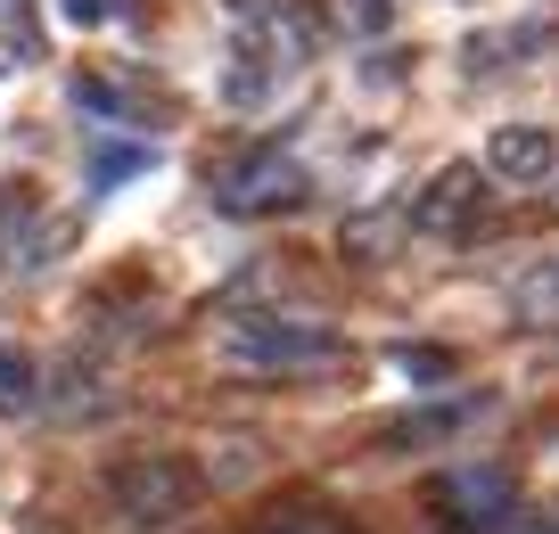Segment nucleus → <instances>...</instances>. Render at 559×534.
<instances>
[{"label":"nucleus","instance_id":"obj_1","mask_svg":"<svg viewBox=\"0 0 559 534\" xmlns=\"http://www.w3.org/2000/svg\"><path fill=\"white\" fill-rule=\"evenodd\" d=\"M305 198H313V173H305V156H288L280 140H255V149H239L230 165H214V206L223 214H297Z\"/></svg>","mask_w":559,"mask_h":534},{"label":"nucleus","instance_id":"obj_2","mask_svg":"<svg viewBox=\"0 0 559 534\" xmlns=\"http://www.w3.org/2000/svg\"><path fill=\"white\" fill-rule=\"evenodd\" d=\"M346 354V337L337 329H321V321H280V312H255V321H230L223 329V363L230 370H321V363H337Z\"/></svg>","mask_w":559,"mask_h":534},{"label":"nucleus","instance_id":"obj_3","mask_svg":"<svg viewBox=\"0 0 559 534\" xmlns=\"http://www.w3.org/2000/svg\"><path fill=\"white\" fill-rule=\"evenodd\" d=\"M107 501H116L123 526L157 534V526H174V518L198 501V468L174 461V452H140V461H123L116 477H107Z\"/></svg>","mask_w":559,"mask_h":534},{"label":"nucleus","instance_id":"obj_4","mask_svg":"<svg viewBox=\"0 0 559 534\" xmlns=\"http://www.w3.org/2000/svg\"><path fill=\"white\" fill-rule=\"evenodd\" d=\"M428 501H437L444 534H502L510 510H519V477L502 461H453L428 485Z\"/></svg>","mask_w":559,"mask_h":534},{"label":"nucleus","instance_id":"obj_5","mask_svg":"<svg viewBox=\"0 0 559 534\" xmlns=\"http://www.w3.org/2000/svg\"><path fill=\"white\" fill-rule=\"evenodd\" d=\"M412 230H428V239H469V230H486V181H477V165H444L437 181L412 198Z\"/></svg>","mask_w":559,"mask_h":534},{"label":"nucleus","instance_id":"obj_6","mask_svg":"<svg viewBox=\"0 0 559 534\" xmlns=\"http://www.w3.org/2000/svg\"><path fill=\"white\" fill-rule=\"evenodd\" d=\"M58 247H67V223H50V206L9 181V190H0V256L17 263V272H41Z\"/></svg>","mask_w":559,"mask_h":534},{"label":"nucleus","instance_id":"obj_7","mask_svg":"<svg viewBox=\"0 0 559 534\" xmlns=\"http://www.w3.org/2000/svg\"><path fill=\"white\" fill-rule=\"evenodd\" d=\"M486 173L493 181H519V190L551 181L559 173V132L551 123H502V132H486Z\"/></svg>","mask_w":559,"mask_h":534},{"label":"nucleus","instance_id":"obj_8","mask_svg":"<svg viewBox=\"0 0 559 534\" xmlns=\"http://www.w3.org/2000/svg\"><path fill=\"white\" fill-rule=\"evenodd\" d=\"M230 17H239V34L272 41L280 58H305L321 41V9L313 0H230Z\"/></svg>","mask_w":559,"mask_h":534},{"label":"nucleus","instance_id":"obj_9","mask_svg":"<svg viewBox=\"0 0 559 534\" xmlns=\"http://www.w3.org/2000/svg\"><path fill=\"white\" fill-rule=\"evenodd\" d=\"M461 419H477V403L461 395V403H428V412H412V419H395V428L379 436L386 452H419V444H437V436H453Z\"/></svg>","mask_w":559,"mask_h":534},{"label":"nucleus","instance_id":"obj_10","mask_svg":"<svg viewBox=\"0 0 559 534\" xmlns=\"http://www.w3.org/2000/svg\"><path fill=\"white\" fill-rule=\"evenodd\" d=\"M157 165L148 140H91V190H116V181H140Z\"/></svg>","mask_w":559,"mask_h":534},{"label":"nucleus","instance_id":"obj_11","mask_svg":"<svg viewBox=\"0 0 559 534\" xmlns=\"http://www.w3.org/2000/svg\"><path fill=\"white\" fill-rule=\"evenodd\" d=\"M41 403V363L25 345H0V419H25Z\"/></svg>","mask_w":559,"mask_h":534},{"label":"nucleus","instance_id":"obj_12","mask_svg":"<svg viewBox=\"0 0 559 534\" xmlns=\"http://www.w3.org/2000/svg\"><path fill=\"white\" fill-rule=\"evenodd\" d=\"M50 387H58V395H50V412H58V419H83V412H99V387H107V379H99L91 363H67Z\"/></svg>","mask_w":559,"mask_h":534},{"label":"nucleus","instance_id":"obj_13","mask_svg":"<svg viewBox=\"0 0 559 534\" xmlns=\"http://www.w3.org/2000/svg\"><path fill=\"white\" fill-rule=\"evenodd\" d=\"M510 305H519V321H559V263H543V272H526Z\"/></svg>","mask_w":559,"mask_h":534},{"label":"nucleus","instance_id":"obj_14","mask_svg":"<svg viewBox=\"0 0 559 534\" xmlns=\"http://www.w3.org/2000/svg\"><path fill=\"white\" fill-rule=\"evenodd\" d=\"M395 370H403V379H419V387H437V379H453V354H437V345H403Z\"/></svg>","mask_w":559,"mask_h":534},{"label":"nucleus","instance_id":"obj_15","mask_svg":"<svg viewBox=\"0 0 559 534\" xmlns=\"http://www.w3.org/2000/svg\"><path fill=\"white\" fill-rule=\"evenodd\" d=\"M337 17H346L354 34H386V25H395V0H337Z\"/></svg>","mask_w":559,"mask_h":534},{"label":"nucleus","instance_id":"obj_16","mask_svg":"<svg viewBox=\"0 0 559 534\" xmlns=\"http://www.w3.org/2000/svg\"><path fill=\"white\" fill-rule=\"evenodd\" d=\"M263 534H346V518H321V510H288V518H272Z\"/></svg>","mask_w":559,"mask_h":534},{"label":"nucleus","instance_id":"obj_17","mask_svg":"<svg viewBox=\"0 0 559 534\" xmlns=\"http://www.w3.org/2000/svg\"><path fill=\"white\" fill-rule=\"evenodd\" d=\"M67 17L74 25H107V0H67Z\"/></svg>","mask_w":559,"mask_h":534}]
</instances>
